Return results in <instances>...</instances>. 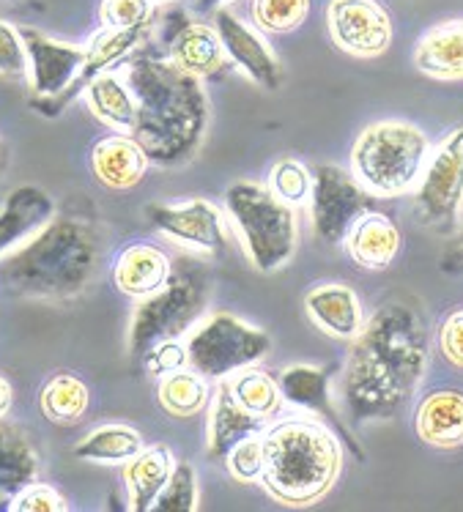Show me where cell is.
<instances>
[{
  "mask_svg": "<svg viewBox=\"0 0 463 512\" xmlns=\"http://www.w3.org/2000/svg\"><path fill=\"white\" fill-rule=\"evenodd\" d=\"M417 433L425 444L453 450L463 444V392L439 389L431 392L417 408Z\"/></svg>",
  "mask_w": 463,
  "mask_h": 512,
  "instance_id": "24",
  "label": "cell"
},
{
  "mask_svg": "<svg viewBox=\"0 0 463 512\" xmlns=\"http://www.w3.org/2000/svg\"><path fill=\"white\" fill-rule=\"evenodd\" d=\"M143 365H146L148 373H154V376H168L173 370H181V367L190 365V359H187V345L181 343V340L159 343L157 348H151V351L143 356Z\"/></svg>",
  "mask_w": 463,
  "mask_h": 512,
  "instance_id": "39",
  "label": "cell"
},
{
  "mask_svg": "<svg viewBox=\"0 0 463 512\" xmlns=\"http://www.w3.org/2000/svg\"><path fill=\"white\" fill-rule=\"evenodd\" d=\"M214 28L220 33L222 47L231 58V63L244 72L253 83H258L266 91H277L283 83V66L266 44L261 33L242 22L228 9L214 11Z\"/></svg>",
  "mask_w": 463,
  "mask_h": 512,
  "instance_id": "14",
  "label": "cell"
},
{
  "mask_svg": "<svg viewBox=\"0 0 463 512\" xmlns=\"http://www.w3.org/2000/svg\"><path fill=\"white\" fill-rule=\"evenodd\" d=\"M269 189L285 203L302 206L310 200V192H313V170H307L296 159H280L272 168V176H269Z\"/></svg>",
  "mask_w": 463,
  "mask_h": 512,
  "instance_id": "34",
  "label": "cell"
},
{
  "mask_svg": "<svg viewBox=\"0 0 463 512\" xmlns=\"http://www.w3.org/2000/svg\"><path fill=\"white\" fill-rule=\"evenodd\" d=\"M431 356L425 315L409 302L381 304L351 340L343 400L354 425L398 417L417 395Z\"/></svg>",
  "mask_w": 463,
  "mask_h": 512,
  "instance_id": "1",
  "label": "cell"
},
{
  "mask_svg": "<svg viewBox=\"0 0 463 512\" xmlns=\"http://www.w3.org/2000/svg\"><path fill=\"white\" fill-rule=\"evenodd\" d=\"M99 233L83 217H53L0 261V283L14 296L66 302L94 283Z\"/></svg>",
  "mask_w": 463,
  "mask_h": 512,
  "instance_id": "3",
  "label": "cell"
},
{
  "mask_svg": "<svg viewBox=\"0 0 463 512\" xmlns=\"http://www.w3.org/2000/svg\"><path fill=\"white\" fill-rule=\"evenodd\" d=\"M154 3L151 0H102L99 20L107 31H129L151 25Z\"/></svg>",
  "mask_w": 463,
  "mask_h": 512,
  "instance_id": "36",
  "label": "cell"
},
{
  "mask_svg": "<svg viewBox=\"0 0 463 512\" xmlns=\"http://www.w3.org/2000/svg\"><path fill=\"white\" fill-rule=\"evenodd\" d=\"M6 165H9V148H6V143L0 140V176H3Z\"/></svg>",
  "mask_w": 463,
  "mask_h": 512,
  "instance_id": "43",
  "label": "cell"
},
{
  "mask_svg": "<svg viewBox=\"0 0 463 512\" xmlns=\"http://www.w3.org/2000/svg\"><path fill=\"white\" fill-rule=\"evenodd\" d=\"M346 250L357 266L368 269V272H381L395 261L400 250L398 225L387 214L368 211L348 230Z\"/></svg>",
  "mask_w": 463,
  "mask_h": 512,
  "instance_id": "21",
  "label": "cell"
},
{
  "mask_svg": "<svg viewBox=\"0 0 463 512\" xmlns=\"http://www.w3.org/2000/svg\"><path fill=\"white\" fill-rule=\"evenodd\" d=\"M69 510V504L61 493L50 488V485H44V482H33L28 485L25 491L14 499L11 504V512H66Z\"/></svg>",
  "mask_w": 463,
  "mask_h": 512,
  "instance_id": "38",
  "label": "cell"
},
{
  "mask_svg": "<svg viewBox=\"0 0 463 512\" xmlns=\"http://www.w3.org/2000/svg\"><path fill=\"white\" fill-rule=\"evenodd\" d=\"M91 403V392L85 387L83 381L72 373H55L47 384L42 387L39 395V406L42 414L55 425H77L85 417Z\"/></svg>",
  "mask_w": 463,
  "mask_h": 512,
  "instance_id": "30",
  "label": "cell"
},
{
  "mask_svg": "<svg viewBox=\"0 0 463 512\" xmlns=\"http://www.w3.org/2000/svg\"><path fill=\"white\" fill-rule=\"evenodd\" d=\"M184 345L190 367L209 381H222L266 359L272 351V337L236 315L214 313L192 329Z\"/></svg>",
  "mask_w": 463,
  "mask_h": 512,
  "instance_id": "8",
  "label": "cell"
},
{
  "mask_svg": "<svg viewBox=\"0 0 463 512\" xmlns=\"http://www.w3.org/2000/svg\"><path fill=\"white\" fill-rule=\"evenodd\" d=\"M431 159V143L422 129L406 121L368 126L351 148V173L376 198H400L420 184Z\"/></svg>",
  "mask_w": 463,
  "mask_h": 512,
  "instance_id": "5",
  "label": "cell"
},
{
  "mask_svg": "<svg viewBox=\"0 0 463 512\" xmlns=\"http://www.w3.org/2000/svg\"><path fill=\"white\" fill-rule=\"evenodd\" d=\"M225 209L258 272L272 274L294 258L299 241L296 211L272 189L253 181H236L225 192Z\"/></svg>",
  "mask_w": 463,
  "mask_h": 512,
  "instance_id": "7",
  "label": "cell"
},
{
  "mask_svg": "<svg viewBox=\"0 0 463 512\" xmlns=\"http://www.w3.org/2000/svg\"><path fill=\"white\" fill-rule=\"evenodd\" d=\"M453 261L463 263V233L458 236V241H455V250H453Z\"/></svg>",
  "mask_w": 463,
  "mask_h": 512,
  "instance_id": "44",
  "label": "cell"
},
{
  "mask_svg": "<svg viewBox=\"0 0 463 512\" xmlns=\"http://www.w3.org/2000/svg\"><path fill=\"white\" fill-rule=\"evenodd\" d=\"M151 3H170V0H151Z\"/></svg>",
  "mask_w": 463,
  "mask_h": 512,
  "instance_id": "45",
  "label": "cell"
},
{
  "mask_svg": "<svg viewBox=\"0 0 463 512\" xmlns=\"http://www.w3.org/2000/svg\"><path fill=\"white\" fill-rule=\"evenodd\" d=\"M39 477V455L17 425L0 419V510H11L14 499Z\"/></svg>",
  "mask_w": 463,
  "mask_h": 512,
  "instance_id": "23",
  "label": "cell"
},
{
  "mask_svg": "<svg viewBox=\"0 0 463 512\" xmlns=\"http://www.w3.org/2000/svg\"><path fill=\"white\" fill-rule=\"evenodd\" d=\"M148 225L162 236L206 255H220L228 247V228L220 209L203 198L184 203H148Z\"/></svg>",
  "mask_w": 463,
  "mask_h": 512,
  "instance_id": "12",
  "label": "cell"
},
{
  "mask_svg": "<svg viewBox=\"0 0 463 512\" xmlns=\"http://www.w3.org/2000/svg\"><path fill=\"white\" fill-rule=\"evenodd\" d=\"M146 450V441L129 425H102L91 430L77 447L74 458L88 463H129Z\"/></svg>",
  "mask_w": 463,
  "mask_h": 512,
  "instance_id": "29",
  "label": "cell"
},
{
  "mask_svg": "<svg viewBox=\"0 0 463 512\" xmlns=\"http://www.w3.org/2000/svg\"><path fill=\"white\" fill-rule=\"evenodd\" d=\"M414 66L433 80H463V20H450L425 33L414 50Z\"/></svg>",
  "mask_w": 463,
  "mask_h": 512,
  "instance_id": "25",
  "label": "cell"
},
{
  "mask_svg": "<svg viewBox=\"0 0 463 512\" xmlns=\"http://www.w3.org/2000/svg\"><path fill=\"white\" fill-rule=\"evenodd\" d=\"M25 53H28V77L36 99L33 107L42 115L61 113V99L77 83L83 72L88 47L58 42L36 28H20Z\"/></svg>",
  "mask_w": 463,
  "mask_h": 512,
  "instance_id": "11",
  "label": "cell"
},
{
  "mask_svg": "<svg viewBox=\"0 0 463 512\" xmlns=\"http://www.w3.org/2000/svg\"><path fill=\"white\" fill-rule=\"evenodd\" d=\"M173 272V263L154 244H132L118 255L113 266V283L124 296L146 299L159 288H165Z\"/></svg>",
  "mask_w": 463,
  "mask_h": 512,
  "instance_id": "22",
  "label": "cell"
},
{
  "mask_svg": "<svg viewBox=\"0 0 463 512\" xmlns=\"http://www.w3.org/2000/svg\"><path fill=\"white\" fill-rule=\"evenodd\" d=\"M211 283L206 269L192 258L173 266L165 288L140 299L129 324V354L143 356L168 340H181L203 321L209 307Z\"/></svg>",
  "mask_w": 463,
  "mask_h": 512,
  "instance_id": "6",
  "label": "cell"
},
{
  "mask_svg": "<svg viewBox=\"0 0 463 512\" xmlns=\"http://www.w3.org/2000/svg\"><path fill=\"white\" fill-rule=\"evenodd\" d=\"M266 469L261 485L285 507L321 502L343 471V447L329 425L310 417L269 422L264 430Z\"/></svg>",
  "mask_w": 463,
  "mask_h": 512,
  "instance_id": "4",
  "label": "cell"
},
{
  "mask_svg": "<svg viewBox=\"0 0 463 512\" xmlns=\"http://www.w3.org/2000/svg\"><path fill=\"white\" fill-rule=\"evenodd\" d=\"M250 14L258 31L288 33L307 20L310 0H253Z\"/></svg>",
  "mask_w": 463,
  "mask_h": 512,
  "instance_id": "32",
  "label": "cell"
},
{
  "mask_svg": "<svg viewBox=\"0 0 463 512\" xmlns=\"http://www.w3.org/2000/svg\"><path fill=\"white\" fill-rule=\"evenodd\" d=\"M269 428V419L255 417L247 408L233 398L231 384L228 378L217 381V389H214V406H211V419H209V444H206V452H209L211 460L228 458V452L242 444L244 439L250 436H258Z\"/></svg>",
  "mask_w": 463,
  "mask_h": 512,
  "instance_id": "17",
  "label": "cell"
},
{
  "mask_svg": "<svg viewBox=\"0 0 463 512\" xmlns=\"http://www.w3.org/2000/svg\"><path fill=\"white\" fill-rule=\"evenodd\" d=\"M222 3H228V0H195L192 6L198 14H214L217 9H222Z\"/></svg>",
  "mask_w": 463,
  "mask_h": 512,
  "instance_id": "42",
  "label": "cell"
},
{
  "mask_svg": "<svg viewBox=\"0 0 463 512\" xmlns=\"http://www.w3.org/2000/svg\"><path fill=\"white\" fill-rule=\"evenodd\" d=\"M135 96L132 129L140 148L157 168H181L198 157L209 126V96L195 74L154 53H135L121 66Z\"/></svg>",
  "mask_w": 463,
  "mask_h": 512,
  "instance_id": "2",
  "label": "cell"
},
{
  "mask_svg": "<svg viewBox=\"0 0 463 512\" xmlns=\"http://www.w3.org/2000/svg\"><path fill=\"white\" fill-rule=\"evenodd\" d=\"M329 381H332V370L313 365H291L277 376V384H280V392H283V400L288 406L302 408V411H310V414L321 417V422H327L329 428H335L346 439L351 452L357 458H362V452L354 444V439L348 436V425L340 419L335 403H332Z\"/></svg>",
  "mask_w": 463,
  "mask_h": 512,
  "instance_id": "16",
  "label": "cell"
},
{
  "mask_svg": "<svg viewBox=\"0 0 463 512\" xmlns=\"http://www.w3.org/2000/svg\"><path fill=\"white\" fill-rule=\"evenodd\" d=\"M225 466H228V471H231L233 480L244 482V485L264 480V469H266L264 433L250 436V439H244L242 444H236V447L228 452Z\"/></svg>",
  "mask_w": 463,
  "mask_h": 512,
  "instance_id": "35",
  "label": "cell"
},
{
  "mask_svg": "<svg viewBox=\"0 0 463 512\" xmlns=\"http://www.w3.org/2000/svg\"><path fill=\"white\" fill-rule=\"evenodd\" d=\"M439 351L450 365L463 370V310L447 315V321L439 329Z\"/></svg>",
  "mask_w": 463,
  "mask_h": 512,
  "instance_id": "40",
  "label": "cell"
},
{
  "mask_svg": "<svg viewBox=\"0 0 463 512\" xmlns=\"http://www.w3.org/2000/svg\"><path fill=\"white\" fill-rule=\"evenodd\" d=\"M53 198L39 187H17L0 206V258L14 250L20 241L31 239L36 230H42L53 220Z\"/></svg>",
  "mask_w": 463,
  "mask_h": 512,
  "instance_id": "19",
  "label": "cell"
},
{
  "mask_svg": "<svg viewBox=\"0 0 463 512\" xmlns=\"http://www.w3.org/2000/svg\"><path fill=\"white\" fill-rule=\"evenodd\" d=\"M305 310L321 332L337 340H354L365 326L359 296L343 283L313 285L305 293Z\"/></svg>",
  "mask_w": 463,
  "mask_h": 512,
  "instance_id": "18",
  "label": "cell"
},
{
  "mask_svg": "<svg viewBox=\"0 0 463 512\" xmlns=\"http://www.w3.org/2000/svg\"><path fill=\"white\" fill-rule=\"evenodd\" d=\"M168 55L170 61L184 72L195 74L200 80L222 77L231 66V58L222 47L220 33L214 25L187 20L179 11V22L168 25Z\"/></svg>",
  "mask_w": 463,
  "mask_h": 512,
  "instance_id": "15",
  "label": "cell"
},
{
  "mask_svg": "<svg viewBox=\"0 0 463 512\" xmlns=\"http://www.w3.org/2000/svg\"><path fill=\"white\" fill-rule=\"evenodd\" d=\"M148 165L146 151L132 135L102 137L91 151V170L107 189H132L143 181Z\"/></svg>",
  "mask_w": 463,
  "mask_h": 512,
  "instance_id": "20",
  "label": "cell"
},
{
  "mask_svg": "<svg viewBox=\"0 0 463 512\" xmlns=\"http://www.w3.org/2000/svg\"><path fill=\"white\" fill-rule=\"evenodd\" d=\"M463 209V129L444 137L433 151L420 184L414 189V211L425 228L450 233Z\"/></svg>",
  "mask_w": 463,
  "mask_h": 512,
  "instance_id": "9",
  "label": "cell"
},
{
  "mask_svg": "<svg viewBox=\"0 0 463 512\" xmlns=\"http://www.w3.org/2000/svg\"><path fill=\"white\" fill-rule=\"evenodd\" d=\"M85 105L88 110L110 126L118 135H132L137 121V105L135 96L129 91L127 80L121 77V72H105L99 74L96 80L88 83L83 91Z\"/></svg>",
  "mask_w": 463,
  "mask_h": 512,
  "instance_id": "27",
  "label": "cell"
},
{
  "mask_svg": "<svg viewBox=\"0 0 463 512\" xmlns=\"http://www.w3.org/2000/svg\"><path fill=\"white\" fill-rule=\"evenodd\" d=\"M198 510V477L190 463H176V469L159 491L151 512H195Z\"/></svg>",
  "mask_w": 463,
  "mask_h": 512,
  "instance_id": "33",
  "label": "cell"
},
{
  "mask_svg": "<svg viewBox=\"0 0 463 512\" xmlns=\"http://www.w3.org/2000/svg\"><path fill=\"white\" fill-rule=\"evenodd\" d=\"M228 384H231L233 398L239 400L250 414L255 417H264L272 422L280 411H283L285 400L283 392H280V384H277V378H272L266 370H261L258 365L253 367H244L239 373H233L228 378Z\"/></svg>",
  "mask_w": 463,
  "mask_h": 512,
  "instance_id": "31",
  "label": "cell"
},
{
  "mask_svg": "<svg viewBox=\"0 0 463 512\" xmlns=\"http://www.w3.org/2000/svg\"><path fill=\"white\" fill-rule=\"evenodd\" d=\"M176 469L173 452L165 444H154L146 447L137 458L124 463V482L129 491V510L132 512H148L151 504L157 502L159 491L165 488L170 474Z\"/></svg>",
  "mask_w": 463,
  "mask_h": 512,
  "instance_id": "26",
  "label": "cell"
},
{
  "mask_svg": "<svg viewBox=\"0 0 463 512\" xmlns=\"http://www.w3.org/2000/svg\"><path fill=\"white\" fill-rule=\"evenodd\" d=\"M327 28L332 42L354 58H376L392 44V20L376 0H329Z\"/></svg>",
  "mask_w": 463,
  "mask_h": 512,
  "instance_id": "13",
  "label": "cell"
},
{
  "mask_svg": "<svg viewBox=\"0 0 463 512\" xmlns=\"http://www.w3.org/2000/svg\"><path fill=\"white\" fill-rule=\"evenodd\" d=\"M157 398L170 417H198L211 398V384L203 373L187 365L159 378Z\"/></svg>",
  "mask_w": 463,
  "mask_h": 512,
  "instance_id": "28",
  "label": "cell"
},
{
  "mask_svg": "<svg viewBox=\"0 0 463 512\" xmlns=\"http://www.w3.org/2000/svg\"><path fill=\"white\" fill-rule=\"evenodd\" d=\"M376 195L362 187L354 173L337 165L313 168V192H310V220L318 241L329 247L343 244L351 225L376 206Z\"/></svg>",
  "mask_w": 463,
  "mask_h": 512,
  "instance_id": "10",
  "label": "cell"
},
{
  "mask_svg": "<svg viewBox=\"0 0 463 512\" xmlns=\"http://www.w3.org/2000/svg\"><path fill=\"white\" fill-rule=\"evenodd\" d=\"M11 403H14V389H11L9 378L0 376V419L9 417Z\"/></svg>",
  "mask_w": 463,
  "mask_h": 512,
  "instance_id": "41",
  "label": "cell"
},
{
  "mask_svg": "<svg viewBox=\"0 0 463 512\" xmlns=\"http://www.w3.org/2000/svg\"><path fill=\"white\" fill-rule=\"evenodd\" d=\"M0 74L11 80H20L28 74V53L20 28H14L6 20H0Z\"/></svg>",
  "mask_w": 463,
  "mask_h": 512,
  "instance_id": "37",
  "label": "cell"
}]
</instances>
